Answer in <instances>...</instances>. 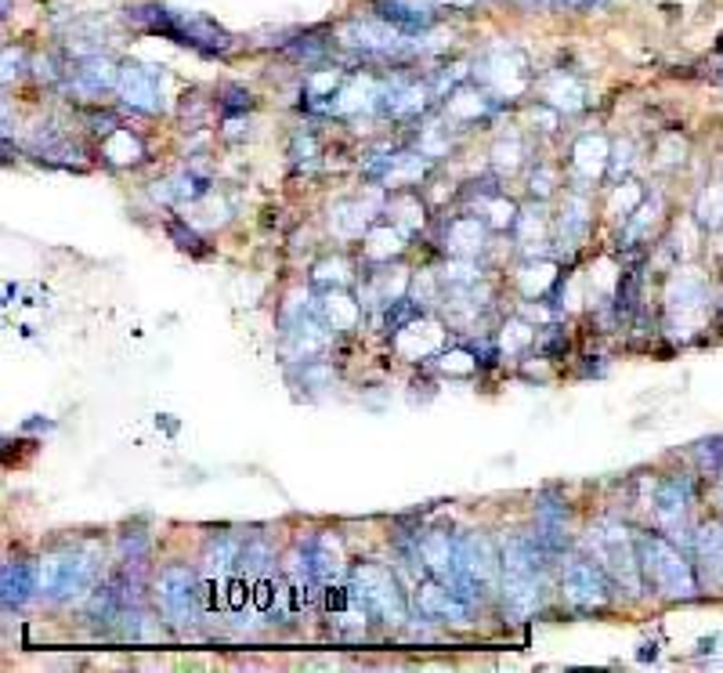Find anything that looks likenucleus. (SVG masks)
<instances>
[{"label":"nucleus","mask_w":723,"mask_h":673,"mask_svg":"<svg viewBox=\"0 0 723 673\" xmlns=\"http://www.w3.org/2000/svg\"><path fill=\"white\" fill-rule=\"evenodd\" d=\"M376 19L394 25L398 33H424L427 25L434 22L427 8L413 4V0H376Z\"/></svg>","instance_id":"obj_1"},{"label":"nucleus","mask_w":723,"mask_h":673,"mask_svg":"<svg viewBox=\"0 0 723 673\" xmlns=\"http://www.w3.org/2000/svg\"><path fill=\"white\" fill-rule=\"evenodd\" d=\"M651 576L655 584L666 587L669 594H691V579H688V568L680 565V558L673 551L666 547V543H651Z\"/></svg>","instance_id":"obj_2"},{"label":"nucleus","mask_w":723,"mask_h":673,"mask_svg":"<svg viewBox=\"0 0 723 673\" xmlns=\"http://www.w3.org/2000/svg\"><path fill=\"white\" fill-rule=\"evenodd\" d=\"M459 573H464L475 587H492L496 579V554L485 540H467L459 551Z\"/></svg>","instance_id":"obj_3"},{"label":"nucleus","mask_w":723,"mask_h":673,"mask_svg":"<svg viewBox=\"0 0 723 673\" xmlns=\"http://www.w3.org/2000/svg\"><path fill=\"white\" fill-rule=\"evenodd\" d=\"M359 594H362V601H370L376 605L380 612L391 616V608L402 616V605H398V594H394V584H391V576L387 573H380V568H365V573H359Z\"/></svg>","instance_id":"obj_4"},{"label":"nucleus","mask_w":723,"mask_h":673,"mask_svg":"<svg viewBox=\"0 0 723 673\" xmlns=\"http://www.w3.org/2000/svg\"><path fill=\"white\" fill-rule=\"evenodd\" d=\"M160 601H163V612L170 619L189 616V605H192V579H189V573H178V568H170V573L163 576Z\"/></svg>","instance_id":"obj_5"},{"label":"nucleus","mask_w":723,"mask_h":673,"mask_svg":"<svg viewBox=\"0 0 723 673\" xmlns=\"http://www.w3.org/2000/svg\"><path fill=\"white\" fill-rule=\"evenodd\" d=\"M120 87H124L127 102H135V106H145V109H149L152 98L160 95V87H156V73L149 66H127L120 73Z\"/></svg>","instance_id":"obj_6"},{"label":"nucleus","mask_w":723,"mask_h":673,"mask_svg":"<svg viewBox=\"0 0 723 673\" xmlns=\"http://www.w3.org/2000/svg\"><path fill=\"white\" fill-rule=\"evenodd\" d=\"M76 81L87 84L91 90H98V87H105V84H113L116 76H113V66H109V62L91 58V62H84L81 70H76Z\"/></svg>","instance_id":"obj_7"},{"label":"nucleus","mask_w":723,"mask_h":673,"mask_svg":"<svg viewBox=\"0 0 723 673\" xmlns=\"http://www.w3.org/2000/svg\"><path fill=\"white\" fill-rule=\"evenodd\" d=\"M442 4H453V8H467V4H475V0H442Z\"/></svg>","instance_id":"obj_8"},{"label":"nucleus","mask_w":723,"mask_h":673,"mask_svg":"<svg viewBox=\"0 0 723 673\" xmlns=\"http://www.w3.org/2000/svg\"><path fill=\"white\" fill-rule=\"evenodd\" d=\"M557 4H586V0H557Z\"/></svg>","instance_id":"obj_9"}]
</instances>
